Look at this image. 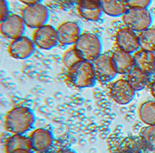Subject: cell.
<instances>
[{"label": "cell", "mask_w": 155, "mask_h": 153, "mask_svg": "<svg viewBox=\"0 0 155 153\" xmlns=\"http://www.w3.org/2000/svg\"><path fill=\"white\" fill-rule=\"evenodd\" d=\"M140 121L147 125H155V100H147L138 107Z\"/></svg>", "instance_id": "20"}, {"label": "cell", "mask_w": 155, "mask_h": 153, "mask_svg": "<svg viewBox=\"0 0 155 153\" xmlns=\"http://www.w3.org/2000/svg\"><path fill=\"white\" fill-rule=\"evenodd\" d=\"M9 5L7 0H1L0 2V20H2L9 14Z\"/></svg>", "instance_id": "26"}, {"label": "cell", "mask_w": 155, "mask_h": 153, "mask_svg": "<svg viewBox=\"0 0 155 153\" xmlns=\"http://www.w3.org/2000/svg\"><path fill=\"white\" fill-rule=\"evenodd\" d=\"M30 148L35 152H43L49 149L53 145L54 135L51 131L37 129L29 135Z\"/></svg>", "instance_id": "12"}, {"label": "cell", "mask_w": 155, "mask_h": 153, "mask_svg": "<svg viewBox=\"0 0 155 153\" xmlns=\"http://www.w3.org/2000/svg\"><path fill=\"white\" fill-rule=\"evenodd\" d=\"M81 60H82L81 57L73 46L68 49L62 56V62L67 69L70 68L71 67H72L74 64Z\"/></svg>", "instance_id": "24"}, {"label": "cell", "mask_w": 155, "mask_h": 153, "mask_svg": "<svg viewBox=\"0 0 155 153\" xmlns=\"http://www.w3.org/2000/svg\"><path fill=\"white\" fill-rule=\"evenodd\" d=\"M134 153H143V152H134Z\"/></svg>", "instance_id": "31"}, {"label": "cell", "mask_w": 155, "mask_h": 153, "mask_svg": "<svg viewBox=\"0 0 155 153\" xmlns=\"http://www.w3.org/2000/svg\"><path fill=\"white\" fill-rule=\"evenodd\" d=\"M36 117L27 106H16L9 110L5 116L4 128L11 134L24 135L34 128Z\"/></svg>", "instance_id": "1"}, {"label": "cell", "mask_w": 155, "mask_h": 153, "mask_svg": "<svg viewBox=\"0 0 155 153\" xmlns=\"http://www.w3.org/2000/svg\"><path fill=\"white\" fill-rule=\"evenodd\" d=\"M103 13L112 17L123 16L128 9L126 0H100Z\"/></svg>", "instance_id": "17"}, {"label": "cell", "mask_w": 155, "mask_h": 153, "mask_svg": "<svg viewBox=\"0 0 155 153\" xmlns=\"http://www.w3.org/2000/svg\"><path fill=\"white\" fill-rule=\"evenodd\" d=\"M128 7H137L147 9L151 4L152 0H126Z\"/></svg>", "instance_id": "25"}, {"label": "cell", "mask_w": 155, "mask_h": 153, "mask_svg": "<svg viewBox=\"0 0 155 153\" xmlns=\"http://www.w3.org/2000/svg\"><path fill=\"white\" fill-rule=\"evenodd\" d=\"M19 2L25 4L26 5H34V4L41 3L44 0H19Z\"/></svg>", "instance_id": "27"}, {"label": "cell", "mask_w": 155, "mask_h": 153, "mask_svg": "<svg viewBox=\"0 0 155 153\" xmlns=\"http://www.w3.org/2000/svg\"><path fill=\"white\" fill-rule=\"evenodd\" d=\"M32 40L37 47L45 50L53 49L59 43L57 29L48 24L35 29L33 33Z\"/></svg>", "instance_id": "6"}, {"label": "cell", "mask_w": 155, "mask_h": 153, "mask_svg": "<svg viewBox=\"0 0 155 153\" xmlns=\"http://www.w3.org/2000/svg\"><path fill=\"white\" fill-rule=\"evenodd\" d=\"M140 49L155 52V28H148L138 34Z\"/></svg>", "instance_id": "21"}, {"label": "cell", "mask_w": 155, "mask_h": 153, "mask_svg": "<svg viewBox=\"0 0 155 153\" xmlns=\"http://www.w3.org/2000/svg\"><path fill=\"white\" fill-rule=\"evenodd\" d=\"M21 16L27 27L37 29L47 24L50 13L46 5L38 3L27 5L22 11Z\"/></svg>", "instance_id": "5"}, {"label": "cell", "mask_w": 155, "mask_h": 153, "mask_svg": "<svg viewBox=\"0 0 155 153\" xmlns=\"http://www.w3.org/2000/svg\"><path fill=\"white\" fill-rule=\"evenodd\" d=\"M115 43L117 49L131 54L140 49L138 34L127 27L118 30L115 37Z\"/></svg>", "instance_id": "11"}, {"label": "cell", "mask_w": 155, "mask_h": 153, "mask_svg": "<svg viewBox=\"0 0 155 153\" xmlns=\"http://www.w3.org/2000/svg\"><path fill=\"white\" fill-rule=\"evenodd\" d=\"M67 80L72 86L78 88L94 86L97 79L92 62L81 60L76 63L68 69Z\"/></svg>", "instance_id": "2"}, {"label": "cell", "mask_w": 155, "mask_h": 153, "mask_svg": "<svg viewBox=\"0 0 155 153\" xmlns=\"http://www.w3.org/2000/svg\"><path fill=\"white\" fill-rule=\"evenodd\" d=\"M110 56L117 74H127L135 67L134 56L131 53L117 49Z\"/></svg>", "instance_id": "15"}, {"label": "cell", "mask_w": 155, "mask_h": 153, "mask_svg": "<svg viewBox=\"0 0 155 153\" xmlns=\"http://www.w3.org/2000/svg\"><path fill=\"white\" fill-rule=\"evenodd\" d=\"M12 153H35V151H33V150L30 148H19V149L17 150H15V151H12Z\"/></svg>", "instance_id": "28"}, {"label": "cell", "mask_w": 155, "mask_h": 153, "mask_svg": "<svg viewBox=\"0 0 155 153\" xmlns=\"http://www.w3.org/2000/svg\"><path fill=\"white\" fill-rule=\"evenodd\" d=\"M144 150L140 138L128 137L122 142L118 153H134L143 152Z\"/></svg>", "instance_id": "23"}, {"label": "cell", "mask_w": 155, "mask_h": 153, "mask_svg": "<svg viewBox=\"0 0 155 153\" xmlns=\"http://www.w3.org/2000/svg\"><path fill=\"white\" fill-rule=\"evenodd\" d=\"M26 27L27 26L22 16L16 13H9L0 22L1 33L5 38L10 40L23 36L26 31Z\"/></svg>", "instance_id": "8"}, {"label": "cell", "mask_w": 155, "mask_h": 153, "mask_svg": "<svg viewBox=\"0 0 155 153\" xmlns=\"http://www.w3.org/2000/svg\"><path fill=\"white\" fill-rule=\"evenodd\" d=\"M82 60L93 62L102 54V42L96 34L85 32L80 35L74 46Z\"/></svg>", "instance_id": "3"}, {"label": "cell", "mask_w": 155, "mask_h": 153, "mask_svg": "<svg viewBox=\"0 0 155 153\" xmlns=\"http://www.w3.org/2000/svg\"><path fill=\"white\" fill-rule=\"evenodd\" d=\"M139 138L144 149L155 151V125H147L143 128Z\"/></svg>", "instance_id": "22"}, {"label": "cell", "mask_w": 155, "mask_h": 153, "mask_svg": "<svg viewBox=\"0 0 155 153\" xmlns=\"http://www.w3.org/2000/svg\"><path fill=\"white\" fill-rule=\"evenodd\" d=\"M58 153H76V152L74 151H73V150L67 148V149H63L61 150V151H58Z\"/></svg>", "instance_id": "30"}, {"label": "cell", "mask_w": 155, "mask_h": 153, "mask_svg": "<svg viewBox=\"0 0 155 153\" xmlns=\"http://www.w3.org/2000/svg\"><path fill=\"white\" fill-rule=\"evenodd\" d=\"M77 11L81 17L88 21H97L102 16L100 0H78Z\"/></svg>", "instance_id": "14"}, {"label": "cell", "mask_w": 155, "mask_h": 153, "mask_svg": "<svg viewBox=\"0 0 155 153\" xmlns=\"http://www.w3.org/2000/svg\"><path fill=\"white\" fill-rule=\"evenodd\" d=\"M57 34L59 43L64 46H74L81 33L78 23L66 21L57 27Z\"/></svg>", "instance_id": "13"}, {"label": "cell", "mask_w": 155, "mask_h": 153, "mask_svg": "<svg viewBox=\"0 0 155 153\" xmlns=\"http://www.w3.org/2000/svg\"><path fill=\"white\" fill-rule=\"evenodd\" d=\"M134 90L127 79H119L110 84L109 95L116 104H127L133 100L135 95Z\"/></svg>", "instance_id": "7"}, {"label": "cell", "mask_w": 155, "mask_h": 153, "mask_svg": "<svg viewBox=\"0 0 155 153\" xmlns=\"http://www.w3.org/2000/svg\"><path fill=\"white\" fill-rule=\"evenodd\" d=\"M150 75L134 67L127 74V80L130 84L135 91L144 89L150 83Z\"/></svg>", "instance_id": "18"}, {"label": "cell", "mask_w": 155, "mask_h": 153, "mask_svg": "<svg viewBox=\"0 0 155 153\" xmlns=\"http://www.w3.org/2000/svg\"><path fill=\"white\" fill-rule=\"evenodd\" d=\"M94 71L97 81L101 83H108L113 81L117 75L113 66L111 56L101 54L93 62Z\"/></svg>", "instance_id": "10"}, {"label": "cell", "mask_w": 155, "mask_h": 153, "mask_svg": "<svg viewBox=\"0 0 155 153\" xmlns=\"http://www.w3.org/2000/svg\"><path fill=\"white\" fill-rule=\"evenodd\" d=\"M126 27L140 33L150 28L153 21L150 11L145 8L130 7L122 16Z\"/></svg>", "instance_id": "4"}, {"label": "cell", "mask_w": 155, "mask_h": 153, "mask_svg": "<svg viewBox=\"0 0 155 153\" xmlns=\"http://www.w3.org/2000/svg\"><path fill=\"white\" fill-rule=\"evenodd\" d=\"M23 148H30L28 136L19 134H12L5 139L4 149L5 153H12L15 150Z\"/></svg>", "instance_id": "19"}, {"label": "cell", "mask_w": 155, "mask_h": 153, "mask_svg": "<svg viewBox=\"0 0 155 153\" xmlns=\"http://www.w3.org/2000/svg\"><path fill=\"white\" fill-rule=\"evenodd\" d=\"M36 46L33 40L25 36L17 37L10 41L7 51L9 56L16 60H25L34 54Z\"/></svg>", "instance_id": "9"}, {"label": "cell", "mask_w": 155, "mask_h": 153, "mask_svg": "<svg viewBox=\"0 0 155 153\" xmlns=\"http://www.w3.org/2000/svg\"><path fill=\"white\" fill-rule=\"evenodd\" d=\"M150 94H151L152 97L155 99V79L150 83Z\"/></svg>", "instance_id": "29"}, {"label": "cell", "mask_w": 155, "mask_h": 153, "mask_svg": "<svg viewBox=\"0 0 155 153\" xmlns=\"http://www.w3.org/2000/svg\"><path fill=\"white\" fill-rule=\"evenodd\" d=\"M133 56L137 68L150 76L155 74V52L140 49Z\"/></svg>", "instance_id": "16"}]
</instances>
